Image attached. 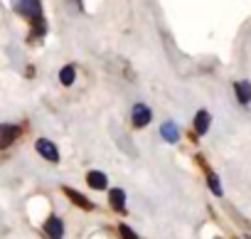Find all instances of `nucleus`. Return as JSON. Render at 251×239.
Listing matches in <instances>:
<instances>
[{"label": "nucleus", "instance_id": "nucleus-14", "mask_svg": "<svg viewBox=\"0 0 251 239\" xmlns=\"http://www.w3.org/2000/svg\"><path fill=\"white\" fill-rule=\"evenodd\" d=\"M118 232L123 234V239H138V234H136L131 227H126V224H121V227H118Z\"/></svg>", "mask_w": 251, "mask_h": 239}, {"label": "nucleus", "instance_id": "nucleus-6", "mask_svg": "<svg viewBox=\"0 0 251 239\" xmlns=\"http://www.w3.org/2000/svg\"><path fill=\"white\" fill-rule=\"evenodd\" d=\"M234 94H236L239 104H244V106L251 104V84L249 81H236L234 84Z\"/></svg>", "mask_w": 251, "mask_h": 239}, {"label": "nucleus", "instance_id": "nucleus-2", "mask_svg": "<svg viewBox=\"0 0 251 239\" xmlns=\"http://www.w3.org/2000/svg\"><path fill=\"white\" fill-rule=\"evenodd\" d=\"M35 148H37V153H40L42 158H47L50 163H57V160H59V151H57V146H54L52 141L40 138V141L35 143Z\"/></svg>", "mask_w": 251, "mask_h": 239}, {"label": "nucleus", "instance_id": "nucleus-4", "mask_svg": "<svg viewBox=\"0 0 251 239\" xmlns=\"http://www.w3.org/2000/svg\"><path fill=\"white\" fill-rule=\"evenodd\" d=\"M45 232H47L50 239H62V237H64V224H62V219H59V217H50V219L45 222Z\"/></svg>", "mask_w": 251, "mask_h": 239}, {"label": "nucleus", "instance_id": "nucleus-12", "mask_svg": "<svg viewBox=\"0 0 251 239\" xmlns=\"http://www.w3.org/2000/svg\"><path fill=\"white\" fill-rule=\"evenodd\" d=\"M74 77H76V72H74V67H72V64H67V67L59 72V81H62L64 86L74 84Z\"/></svg>", "mask_w": 251, "mask_h": 239}, {"label": "nucleus", "instance_id": "nucleus-3", "mask_svg": "<svg viewBox=\"0 0 251 239\" xmlns=\"http://www.w3.org/2000/svg\"><path fill=\"white\" fill-rule=\"evenodd\" d=\"M148 124H151V108H148L146 104H136V106H133V126L143 129V126H148Z\"/></svg>", "mask_w": 251, "mask_h": 239}, {"label": "nucleus", "instance_id": "nucleus-5", "mask_svg": "<svg viewBox=\"0 0 251 239\" xmlns=\"http://www.w3.org/2000/svg\"><path fill=\"white\" fill-rule=\"evenodd\" d=\"M20 136V126H13V124H5L0 129V146H10L15 138Z\"/></svg>", "mask_w": 251, "mask_h": 239}, {"label": "nucleus", "instance_id": "nucleus-7", "mask_svg": "<svg viewBox=\"0 0 251 239\" xmlns=\"http://www.w3.org/2000/svg\"><path fill=\"white\" fill-rule=\"evenodd\" d=\"M209 121H212V116L207 111H197V116H195V131H197V136H204L207 133Z\"/></svg>", "mask_w": 251, "mask_h": 239}, {"label": "nucleus", "instance_id": "nucleus-11", "mask_svg": "<svg viewBox=\"0 0 251 239\" xmlns=\"http://www.w3.org/2000/svg\"><path fill=\"white\" fill-rule=\"evenodd\" d=\"M108 197H111V207H113V210H118V212L126 210V192H123V190L116 187V190H111Z\"/></svg>", "mask_w": 251, "mask_h": 239}, {"label": "nucleus", "instance_id": "nucleus-1", "mask_svg": "<svg viewBox=\"0 0 251 239\" xmlns=\"http://www.w3.org/2000/svg\"><path fill=\"white\" fill-rule=\"evenodd\" d=\"M13 5H15V10H18L23 18H27V20H32V23L42 18L40 0H13Z\"/></svg>", "mask_w": 251, "mask_h": 239}, {"label": "nucleus", "instance_id": "nucleus-10", "mask_svg": "<svg viewBox=\"0 0 251 239\" xmlns=\"http://www.w3.org/2000/svg\"><path fill=\"white\" fill-rule=\"evenodd\" d=\"M160 133H163V138L170 141V143H177V138H180V131H177V126H175L173 121H165L163 129H160Z\"/></svg>", "mask_w": 251, "mask_h": 239}, {"label": "nucleus", "instance_id": "nucleus-8", "mask_svg": "<svg viewBox=\"0 0 251 239\" xmlns=\"http://www.w3.org/2000/svg\"><path fill=\"white\" fill-rule=\"evenodd\" d=\"M64 195H67V197H69L74 205H79L81 210H94V205H91V202H89V200H86L81 192H76V190H72V187H64Z\"/></svg>", "mask_w": 251, "mask_h": 239}, {"label": "nucleus", "instance_id": "nucleus-9", "mask_svg": "<svg viewBox=\"0 0 251 239\" xmlns=\"http://www.w3.org/2000/svg\"><path fill=\"white\" fill-rule=\"evenodd\" d=\"M86 183H89L94 190H103V187H106V183H108V178H106L101 170H91V173L86 175Z\"/></svg>", "mask_w": 251, "mask_h": 239}, {"label": "nucleus", "instance_id": "nucleus-13", "mask_svg": "<svg viewBox=\"0 0 251 239\" xmlns=\"http://www.w3.org/2000/svg\"><path fill=\"white\" fill-rule=\"evenodd\" d=\"M207 180H209V190H212V192H214V195L219 197V195H222V185H219V178H217L214 173H207Z\"/></svg>", "mask_w": 251, "mask_h": 239}]
</instances>
